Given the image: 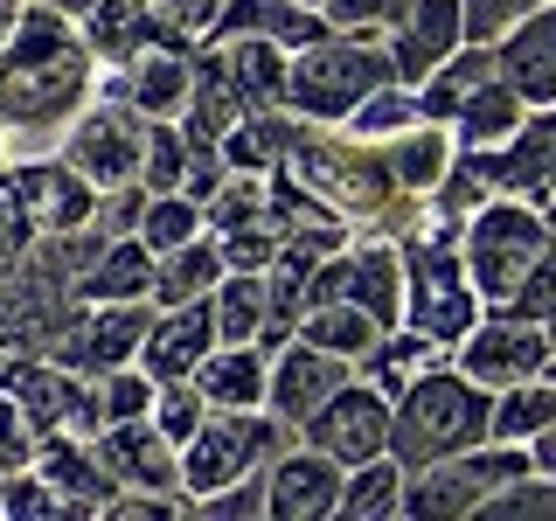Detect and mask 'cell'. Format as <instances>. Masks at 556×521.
<instances>
[{
  "mask_svg": "<svg viewBox=\"0 0 556 521\" xmlns=\"http://www.w3.org/2000/svg\"><path fill=\"white\" fill-rule=\"evenodd\" d=\"M98 98V56L84 28L49 0H28L22 28L0 42V132L8 161L56 153L63 126Z\"/></svg>",
  "mask_w": 556,
  "mask_h": 521,
  "instance_id": "obj_1",
  "label": "cell"
},
{
  "mask_svg": "<svg viewBox=\"0 0 556 521\" xmlns=\"http://www.w3.org/2000/svg\"><path fill=\"white\" fill-rule=\"evenodd\" d=\"M396 84V63H390V35L376 28H327L320 42L292 49L286 63V112L313 118V126H348L355 104Z\"/></svg>",
  "mask_w": 556,
  "mask_h": 521,
  "instance_id": "obj_2",
  "label": "cell"
},
{
  "mask_svg": "<svg viewBox=\"0 0 556 521\" xmlns=\"http://www.w3.org/2000/svg\"><path fill=\"white\" fill-rule=\"evenodd\" d=\"M486 396L473 376H410L396 390V410H390V452L404 459V473H425V466L452 459V452H473L486 439Z\"/></svg>",
  "mask_w": 556,
  "mask_h": 521,
  "instance_id": "obj_3",
  "label": "cell"
},
{
  "mask_svg": "<svg viewBox=\"0 0 556 521\" xmlns=\"http://www.w3.org/2000/svg\"><path fill=\"white\" fill-rule=\"evenodd\" d=\"M286 452V431L278 417H257V410H208L202 431L181 445V486L188 494H216L230 480H251Z\"/></svg>",
  "mask_w": 556,
  "mask_h": 521,
  "instance_id": "obj_4",
  "label": "cell"
},
{
  "mask_svg": "<svg viewBox=\"0 0 556 521\" xmlns=\"http://www.w3.org/2000/svg\"><path fill=\"white\" fill-rule=\"evenodd\" d=\"M147 132H153L147 112H132L126 98H104V91H98V98L63 126L56 153H63V161L77 167L91 188H118V181H139V167H147Z\"/></svg>",
  "mask_w": 556,
  "mask_h": 521,
  "instance_id": "obj_5",
  "label": "cell"
},
{
  "mask_svg": "<svg viewBox=\"0 0 556 521\" xmlns=\"http://www.w3.org/2000/svg\"><path fill=\"white\" fill-rule=\"evenodd\" d=\"M543 251H549L543 223L515 202H494V208H480L473 230H466V278H473L480 300H515Z\"/></svg>",
  "mask_w": 556,
  "mask_h": 521,
  "instance_id": "obj_6",
  "label": "cell"
},
{
  "mask_svg": "<svg viewBox=\"0 0 556 521\" xmlns=\"http://www.w3.org/2000/svg\"><path fill=\"white\" fill-rule=\"evenodd\" d=\"M473 278H466V257L439 251V243H410L404 251V313L417 334L431 341H459L466 327H473Z\"/></svg>",
  "mask_w": 556,
  "mask_h": 521,
  "instance_id": "obj_7",
  "label": "cell"
},
{
  "mask_svg": "<svg viewBox=\"0 0 556 521\" xmlns=\"http://www.w3.org/2000/svg\"><path fill=\"white\" fill-rule=\"evenodd\" d=\"M300 445L327 452L334 466L382 459V452H390V396H382L376 382H341V390L300 424Z\"/></svg>",
  "mask_w": 556,
  "mask_h": 521,
  "instance_id": "obj_8",
  "label": "cell"
},
{
  "mask_svg": "<svg viewBox=\"0 0 556 521\" xmlns=\"http://www.w3.org/2000/svg\"><path fill=\"white\" fill-rule=\"evenodd\" d=\"M147 300L132 306H91V313H70V327L56 341H49V361H63V369L77 376H112L139 361V341H147Z\"/></svg>",
  "mask_w": 556,
  "mask_h": 521,
  "instance_id": "obj_9",
  "label": "cell"
},
{
  "mask_svg": "<svg viewBox=\"0 0 556 521\" xmlns=\"http://www.w3.org/2000/svg\"><path fill=\"white\" fill-rule=\"evenodd\" d=\"M0 181L14 188V202L28 208V223L42 237H63V230H84L98 208V188L84 181L77 167L63 161V153H28V161H8Z\"/></svg>",
  "mask_w": 556,
  "mask_h": 521,
  "instance_id": "obj_10",
  "label": "cell"
},
{
  "mask_svg": "<svg viewBox=\"0 0 556 521\" xmlns=\"http://www.w3.org/2000/svg\"><path fill=\"white\" fill-rule=\"evenodd\" d=\"M91 445H98L104 473L118 480V494H174V486H181V445H174L153 417L104 424Z\"/></svg>",
  "mask_w": 556,
  "mask_h": 521,
  "instance_id": "obj_11",
  "label": "cell"
},
{
  "mask_svg": "<svg viewBox=\"0 0 556 521\" xmlns=\"http://www.w3.org/2000/svg\"><path fill=\"white\" fill-rule=\"evenodd\" d=\"M535 369H543V327H535V320H515V313H501V320L466 327V334H459V376H473L480 390L529 382Z\"/></svg>",
  "mask_w": 556,
  "mask_h": 521,
  "instance_id": "obj_12",
  "label": "cell"
},
{
  "mask_svg": "<svg viewBox=\"0 0 556 521\" xmlns=\"http://www.w3.org/2000/svg\"><path fill=\"white\" fill-rule=\"evenodd\" d=\"M341 480L348 466H334L327 452H278L265 466V514L278 521H320V514H341Z\"/></svg>",
  "mask_w": 556,
  "mask_h": 521,
  "instance_id": "obj_13",
  "label": "cell"
},
{
  "mask_svg": "<svg viewBox=\"0 0 556 521\" xmlns=\"http://www.w3.org/2000/svg\"><path fill=\"white\" fill-rule=\"evenodd\" d=\"M208 355H216V320H208V300L161 306V313L147 320V341H139V369H147L153 382H181V376H195Z\"/></svg>",
  "mask_w": 556,
  "mask_h": 521,
  "instance_id": "obj_14",
  "label": "cell"
},
{
  "mask_svg": "<svg viewBox=\"0 0 556 521\" xmlns=\"http://www.w3.org/2000/svg\"><path fill=\"white\" fill-rule=\"evenodd\" d=\"M459 42H466V8L459 0H410V8L396 14V35H390L396 84H425Z\"/></svg>",
  "mask_w": 556,
  "mask_h": 521,
  "instance_id": "obj_15",
  "label": "cell"
},
{
  "mask_svg": "<svg viewBox=\"0 0 556 521\" xmlns=\"http://www.w3.org/2000/svg\"><path fill=\"white\" fill-rule=\"evenodd\" d=\"M486 69H494L521 104L556 98V14L535 8L529 22H515L508 35H494V42H486Z\"/></svg>",
  "mask_w": 556,
  "mask_h": 521,
  "instance_id": "obj_16",
  "label": "cell"
},
{
  "mask_svg": "<svg viewBox=\"0 0 556 521\" xmlns=\"http://www.w3.org/2000/svg\"><path fill=\"white\" fill-rule=\"evenodd\" d=\"M341 382H348V355H327V347H313V341H292V347H278V361H271L265 410L286 417V424H306Z\"/></svg>",
  "mask_w": 556,
  "mask_h": 521,
  "instance_id": "obj_17",
  "label": "cell"
},
{
  "mask_svg": "<svg viewBox=\"0 0 556 521\" xmlns=\"http://www.w3.org/2000/svg\"><path fill=\"white\" fill-rule=\"evenodd\" d=\"M84 42H91V56L98 69H118V63H132L139 49H153V42H188L181 28L167 22L153 0H98L91 14H84Z\"/></svg>",
  "mask_w": 556,
  "mask_h": 521,
  "instance_id": "obj_18",
  "label": "cell"
},
{
  "mask_svg": "<svg viewBox=\"0 0 556 521\" xmlns=\"http://www.w3.org/2000/svg\"><path fill=\"white\" fill-rule=\"evenodd\" d=\"M208 35H216V42H230V35H257V42H278L292 56V49H306V42L327 35V14L306 8V0H223V14H216Z\"/></svg>",
  "mask_w": 556,
  "mask_h": 521,
  "instance_id": "obj_19",
  "label": "cell"
},
{
  "mask_svg": "<svg viewBox=\"0 0 556 521\" xmlns=\"http://www.w3.org/2000/svg\"><path fill=\"white\" fill-rule=\"evenodd\" d=\"M153 271H161V257H153L139 237H112V243L91 257V271L77 278V300H84V306H132V300H153Z\"/></svg>",
  "mask_w": 556,
  "mask_h": 521,
  "instance_id": "obj_20",
  "label": "cell"
},
{
  "mask_svg": "<svg viewBox=\"0 0 556 521\" xmlns=\"http://www.w3.org/2000/svg\"><path fill=\"white\" fill-rule=\"evenodd\" d=\"M208 410H265V390H271V361L257 341H216V355L195 369Z\"/></svg>",
  "mask_w": 556,
  "mask_h": 521,
  "instance_id": "obj_21",
  "label": "cell"
},
{
  "mask_svg": "<svg viewBox=\"0 0 556 521\" xmlns=\"http://www.w3.org/2000/svg\"><path fill=\"white\" fill-rule=\"evenodd\" d=\"M459 161L473 167L480 181H501V188H556V112L515 126L508 153H459Z\"/></svg>",
  "mask_w": 556,
  "mask_h": 521,
  "instance_id": "obj_22",
  "label": "cell"
},
{
  "mask_svg": "<svg viewBox=\"0 0 556 521\" xmlns=\"http://www.w3.org/2000/svg\"><path fill=\"white\" fill-rule=\"evenodd\" d=\"M216 285H223V243L188 237L181 251H167V257H161V271H153V306H188V300H208Z\"/></svg>",
  "mask_w": 556,
  "mask_h": 521,
  "instance_id": "obj_23",
  "label": "cell"
},
{
  "mask_svg": "<svg viewBox=\"0 0 556 521\" xmlns=\"http://www.w3.org/2000/svg\"><path fill=\"white\" fill-rule=\"evenodd\" d=\"M208 320H216V341H257L271 320V285L265 271H223V285L208 292Z\"/></svg>",
  "mask_w": 556,
  "mask_h": 521,
  "instance_id": "obj_24",
  "label": "cell"
},
{
  "mask_svg": "<svg viewBox=\"0 0 556 521\" xmlns=\"http://www.w3.org/2000/svg\"><path fill=\"white\" fill-rule=\"evenodd\" d=\"M382 334H390V327L369 320V313L348 306V300H320V306H306V313H300V341L327 347V355H348V361H362Z\"/></svg>",
  "mask_w": 556,
  "mask_h": 521,
  "instance_id": "obj_25",
  "label": "cell"
},
{
  "mask_svg": "<svg viewBox=\"0 0 556 521\" xmlns=\"http://www.w3.org/2000/svg\"><path fill=\"white\" fill-rule=\"evenodd\" d=\"M404 459L396 452H382V459H362L355 473L341 480V514H390L404 508Z\"/></svg>",
  "mask_w": 556,
  "mask_h": 521,
  "instance_id": "obj_26",
  "label": "cell"
},
{
  "mask_svg": "<svg viewBox=\"0 0 556 521\" xmlns=\"http://www.w3.org/2000/svg\"><path fill=\"white\" fill-rule=\"evenodd\" d=\"M202 230H208L202 202H195V195H181V188H167V195H153V202H147V216H139V243H147L153 257L181 251V243H188V237H202Z\"/></svg>",
  "mask_w": 556,
  "mask_h": 521,
  "instance_id": "obj_27",
  "label": "cell"
},
{
  "mask_svg": "<svg viewBox=\"0 0 556 521\" xmlns=\"http://www.w3.org/2000/svg\"><path fill=\"white\" fill-rule=\"evenodd\" d=\"M549 424H556V396L508 382L501 404H494V417H486V439H535V431H549Z\"/></svg>",
  "mask_w": 556,
  "mask_h": 521,
  "instance_id": "obj_28",
  "label": "cell"
},
{
  "mask_svg": "<svg viewBox=\"0 0 556 521\" xmlns=\"http://www.w3.org/2000/svg\"><path fill=\"white\" fill-rule=\"evenodd\" d=\"M202 417H208V396H202V382H195V376L161 382V390H153V424H161L174 445H188V439H195V431H202Z\"/></svg>",
  "mask_w": 556,
  "mask_h": 521,
  "instance_id": "obj_29",
  "label": "cell"
},
{
  "mask_svg": "<svg viewBox=\"0 0 556 521\" xmlns=\"http://www.w3.org/2000/svg\"><path fill=\"white\" fill-rule=\"evenodd\" d=\"M35 243H42V230H35L28 208L14 202V188L0 181V285H8V278H22V265H28Z\"/></svg>",
  "mask_w": 556,
  "mask_h": 521,
  "instance_id": "obj_30",
  "label": "cell"
},
{
  "mask_svg": "<svg viewBox=\"0 0 556 521\" xmlns=\"http://www.w3.org/2000/svg\"><path fill=\"white\" fill-rule=\"evenodd\" d=\"M35 452H42V431H35L28 410L0 390V473H22V466H35Z\"/></svg>",
  "mask_w": 556,
  "mask_h": 521,
  "instance_id": "obj_31",
  "label": "cell"
},
{
  "mask_svg": "<svg viewBox=\"0 0 556 521\" xmlns=\"http://www.w3.org/2000/svg\"><path fill=\"white\" fill-rule=\"evenodd\" d=\"M0 514H63V494L35 466H22V473H0Z\"/></svg>",
  "mask_w": 556,
  "mask_h": 521,
  "instance_id": "obj_32",
  "label": "cell"
},
{
  "mask_svg": "<svg viewBox=\"0 0 556 521\" xmlns=\"http://www.w3.org/2000/svg\"><path fill=\"white\" fill-rule=\"evenodd\" d=\"M410 0H327V28H396V14H404Z\"/></svg>",
  "mask_w": 556,
  "mask_h": 521,
  "instance_id": "obj_33",
  "label": "cell"
},
{
  "mask_svg": "<svg viewBox=\"0 0 556 521\" xmlns=\"http://www.w3.org/2000/svg\"><path fill=\"white\" fill-rule=\"evenodd\" d=\"M153 8L167 14L181 35H202V28H216V14H223V0H153Z\"/></svg>",
  "mask_w": 556,
  "mask_h": 521,
  "instance_id": "obj_34",
  "label": "cell"
},
{
  "mask_svg": "<svg viewBox=\"0 0 556 521\" xmlns=\"http://www.w3.org/2000/svg\"><path fill=\"white\" fill-rule=\"evenodd\" d=\"M22 14H28V0H0V42L22 28Z\"/></svg>",
  "mask_w": 556,
  "mask_h": 521,
  "instance_id": "obj_35",
  "label": "cell"
},
{
  "mask_svg": "<svg viewBox=\"0 0 556 521\" xmlns=\"http://www.w3.org/2000/svg\"><path fill=\"white\" fill-rule=\"evenodd\" d=\"M49 8H63V14H70V22H84V14H91V8H98V0H49Z\"/></svg>",
  "mask_w": 556,
  "mask_h": 521,
  "instance_id": "obj_36",
  "label": "cell"
},
{
  "mask_svg": "<svg viewBox=\"0 0 556 521\" xmlns=\"http://www.w3.org/2000/svg\"><path fill=\"white\" fill-rule=\"evenodd\" d=\"M0 174H8V132H0Z\"/></svg>",
  "mask_w": 556,
  "mask_h": 521,
  "instance_id": "obj_37",
  "label": "cell"
},
{
  "mask_svg": "<svg viewBox=\"0 0 556 521\" xmlns=\"http://www.w3.org/2000/svg\"><path fill=\"white\" fill-rule=\"evenodd\" d=\"M306 8H327V0H306Z\"/></svg>",
  "mask_w": 556,
  "mask_h": 521,
  "instance_id": "obj_38",
  "label": "cell"
}]
</instances>
